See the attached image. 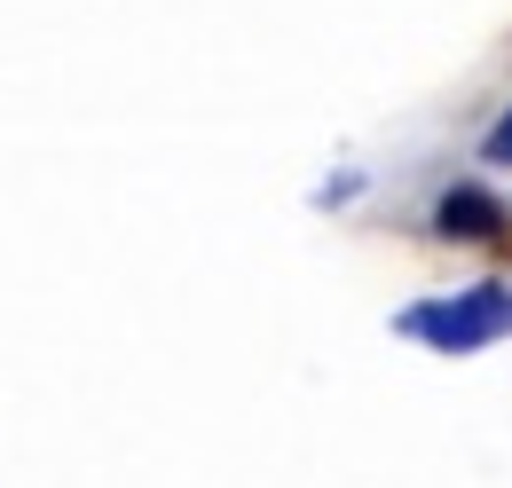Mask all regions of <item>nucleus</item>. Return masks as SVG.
<instances>
[{
	"instance_id": "nucleus-3",
	"label": "nucleus",
	"mask_w": 512,
	"mask_h": 488,
	"mask_svg": "<svg viewBox=\"0 0 512 488\" xmlns=\"http://www.w3.org/2000/svg\"><path fill=\"white\" fill-rule=\"evenodd\" d=\"M481 158H489V166H512V111L497 126H489V142H481Z\"/></svg>"
},
{
	"instance_id": "nucleus-2",
	"label": "nucleus",
	"mask_w": 512,
	"mask_h": 488,
	"mask_svg": "<svg viewBox=\"0 0 512 488\" xmlns=\"http://www.w3.org/2000/svg\"><path fill=\"white\" fill-rule=\"evenodd\" d=\"M434 229H442V237L481 244V237H497V229H505V205H497L489 189H449L442 205H434Z\"/></svg>"
},
{
	"instance_id": "nucleus-1",
	"label": "nucleus",
	"mask_w": 512,
	"mask_h": 488,
	"mask_svg": "<svg viewBox=\"0 0 512 488\" xmlns=\"http://www.w3.org/2000/svg\"><path fill=\"white\" fill-rule=\"evenodd\" d=\"M505 323H512V300L497 292V284H473V292H457V300L402 307V331L426 339V347H442V355H473V347H489Z\"/></svg>"
}]
</instances>
